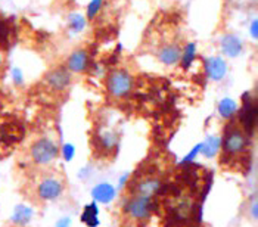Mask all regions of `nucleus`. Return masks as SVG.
<instances>
[{"label":"nucleus","instance_id":"nucleus-5","mask_svg":"<svg viewBox=\"0 0 258 227\" xmlns=\"http://www.w3.org/2000/svg\"><path fill=\"white\" fill-rule=\"evenodd\" d=\"M155 201L136 196H122L121 205V227H146L151 221Z\"/></svg>","mask_w":258,"mask_h":227},{"label":"nucleus","instance_id":"nucleus-17","mask_svg":"<svg viewBox=\"0 0 258 227\" xmlns=\"http://www.w3.org/2000/svg\"><path fill=\"white\" fill-rule=\"evenodd\" d=\"M6 140H8V131H6V127L0 124V146H3Z\"/></svg>","mask_w":258,"mask_h":227},{"label":"nucleus","instance_id":"nucleus-11","mask_svg":"<svg viewBox=\"0 0 258 227\" xmlns=\"http://www.w3.org/2000/svg\"><path fill=\"white\" fill-rule=\"evenodd\" d=\"M205 69L213 80H221L227 71V65L221 58H210L205 61Z\"/></svg>","mask_w":258,"mask_h":227},{"label":"nucleus","instance_id":"nucleus-16","mask_svg":"<svg viewBox=\"0 0 258 227\" xmlns=\"http://www.w3.org/2000/svg\"><path fill=\"white\" fill-rule=\"evenodd\" d=\"M9 33H11V30H9L8 22H6V20H3V18L0 17V44H3V43L8 41Z\"/></svg>","mask_w":258,"mask_h":227},{"label":"nucleus","instance_id":"nucleus-1","mask_svg":"<svg viewBox=\"0 0 258 227\" xmlns=\"http://www.w3.org/2000/svg\"><path fill=\"white\" fill-rule=\"evenodd\" d=\"M68 189V179L56 165L34 170H21L20 192L30 204L44 206L58 201Z\"/></svg>","mask_w":258,"mask_h":227},{"label":"nucleus","instance_id":"nucleus-2","mask_svg":"<svg viewBox=\"0 0 258 227\" xmlns=\"http://www.w3.org/2000/svg\"><path fill=\"white\" fill-rule=\"evenodd\" d=\"M220 165L232 173H245L251 165V133L238 120L226 125L220 143Z\"/></svg>","mask_w":258,"mask_h":227},{"label":"nucleus","instance_id":"nucleus-4","mask_svg":"<svg viewBox=\"0 0 258 227\" xmlns=\"http://www.w3.org/2000/svg\"><path fill=\"white\" fill-rule=\"evenodd\" d=\"M59 152V144L56 143L55 139L49 136L37 137L27 147L25 157L22 158V161H20L21 170H34L56 165Z\"/></svg>","mask_w":258,"mask_h":227},{"label":"nucleus","instance_id":"nucleus-19","mask_svg":"<svg viewBox=\"0 0 258 227\" xmlns=\"http://www.w3.org/2000/svg\"><path fill=\"white\" fill-rule=\"evenodd\" d=\"M2 66H3V53L0 52V69H2Z\"/></svg>","mask_w":258,"mask_h":227},{"label":"nucleus","instance_id":"nucleus-12","mask_svg":"<svg viewBox=\"0 0 258 227\" xmlns=\"http://www.w3.org/2000/svg\"><path fill=\"white\" fill-rule=\"evenodd\" d=\"M195 56H197V47L194 43H189L184 50H181V58H180V62L183 65V68H189L192 65V62L195 61Z\"/></svg>","mask_w":258,"mask_h":227},{"label":"nucleus","instance_id":"nucleus-18","mask_svg":"<svg viewBox=\"0 0 258 227\" xmlns=\"http://www.w3.org/2000/svg\"><path fill=\"white\" fill-rule=\"evenodd\" d=\"M251 33H252L254 39H257V36H258V33H257V21H254V22H252V27H251Z\"/></svg>","mask_w":258,"mask_h":227},{"label":"nucleus","instance_id":"nucleus-13","mask_svg":"<svg viewBox=\"0 0 258 227\" xmlns=\"http://www.w3.org/2000/svg\"><path fill=\"white\" fill-rule=\"evenodd\" d=\"M68 24H70V30L74 33H81L86 27V18L80 14H73L68 18Z\"/></svg>","mask_w":258,"mask_h":227},{"label":"nucleus","instance_id":"nucleus-9","mask_svg":"<svg viewBox=\"0 0 258 227\" xmlns=\"http://www.w3.org/2000/svg\"><path fill=\"white\" fill-rule=\"evenodd\" d=\"M221 52L229 56V58H235L242 53V49H243V44L242 40L236 37L235 34H226L223 39H221Z\"/></svg>","mask_w":258,"mask_h":227},{"label":"nucleus","instance_id":"nucleus-8","mask_svg":"<svg viewBox=\"0 0 258 227\" xmlns=\"http://www.w3.org/2000/svg\"><path fill=\"white\" fill-rule=\"evenodd\" d=\"M181 58V49L179 44H165L159 49L158 59L161 63L167 66H174L180 62Z\"/></svg>","mask_w":258,"mask_h":227},{"label":"nucleus","instance_id":"nucleus-15","mask_svg":"<svg viewBox=\"0 0 258 227\" xmlns=\"http://www.w3.org/2000/svg\"><path fill=\"white\" fill-rule=\"evenodd\" d=\"M235 111H236V106L232 101H224V103L221 105V112L226 118H232Z\"/></svg>","mask_w":258,"mask_h":227},{"label":"nucleus","instance_id":"nucleus-3","mask_svg":"<svg viewBox=\"0 0 258 227\" xmlns=\"http://www.w3.org/2000/svg\"><path fill=\"white\" fill-rule=\"evenodd\" d=\"M167 182V171L155 163L140 167L124 187L122 196H136L155 201Z\"/></svg>","mask_w":258,"mask_h":227},{"label":"nucleus","instance_id":"nucleus-10","mask_svg":"<svg viewBox=\"0 0 258 227\" xmlns=\"http://www.w3.org/2000/svg\"><path fill=\"white\" fill-rule=\"evenodd\" d=\"M68 71L73 72H84L89 68V53L86 50H76L74 53H71L70 59H68Z\"/></svg>","mask_w":258,"mask_h":227},{"label":"nucleus","instance_id":"nucleus-6","mask_svg":"<svg viewBox=\"0 0 258 227\" xmlns=\"http://www.w3.org/2000/svg\"><path fill=\"white\" fill-rule=\"evenodd\" d=\"M135 87V79L125 69H114L106 79V90L111 98L122 99L132 93Z\"/></svg>","mask_w":258,"mask_h":227},{"label":"nucleus","instance_id":"nucleus-14","mask_svg":"<svg viewBox=\"0 0 258 227\" xmlns=\"http://www.w3.org/2000/svg\"><path fill=\"white\" fill-rule=\"evenodd\" d=\"M100 8H102V0H92L90 5L87 6V18L93 20L99 14Z\"/></svg>","mask_w":258,"mask_h":227},{"label":"nucleus","instance_id":"nucleus-7","mask_svg":"<svg viewBox=\"0 0 258 227\" xmlns=\"http://www.w3.org/2000/svg\"><path fill=\"white\" fill-rule=\"evenodd\" d=\"M44 83L52 92H63L71 84V74L65 68H55L46 75Z\"/></svg>","mask_w":258,"mask_h":227}]
</instances>
